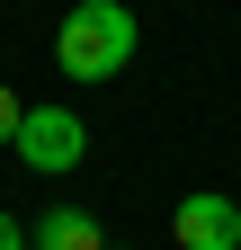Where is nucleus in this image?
Instances as JSON below:
<instances>
[{
	"mask_svg": "<svg viewBox=\"0 0 241 250\" xmlns=\"http://www.w3.org/2000/svg\"><path fill=\"white\" fill-rule=\"evenodd\" d=\"M134 45H143V27H134L125 0H80V9L54 27V72L80 81V89H99V81H116L134 62Z\"/></svg>",
	"mask_w": 241,
	"mask_h": 250,
	"instance_id": "f257e3e1",
	"label": "nucleus"
},
{
	"mask_svg": "<svg viewBox=\"0 0 241 250\" xmlns=\"http://www.w3.org/2000/svg\"><path fill=\"white\" fill-rule=\"evenodd\" d=\"M18 161L27 170H45V179H63V170H80L89 161V125L72 116V107H27V125H18Z\"/></svg>",
	"mask_w": 241,
	"mask_h": 250,
	"instance_id": "f03ea898",
	"label": "nucleus"
},
{
	"mask_svg": "<svg viewBox=\"0 0 241 250\" xmlns=\"http://www.w3.org/2000/svg\"><path fill=\"white\" fill-rule=\"evenodd\" d=\"M36 250H107V232H99L89 206H54L45 224H36Z\"/></svg>",
	"mask_w": 241,
	"mask_h": 250,
	"instance_id": "20e7f679",
	"label": "nucleus"
},
{
	"mask_svg": "<svg viewBox=\"0 0 241 250\" xmlns=\"http://www.w3.org/2000/svg\"><path fill=\"white\" fill-rule=\"evenodd\" d=\"M0 250H27V232H18V224H9V214H0Z\"/></svg>",
	"mask_w": 241,
	"mask_h": 250,
	"instance_id": "423d86ee",
	"label": "nucleus"
},
{
	"mask_svg": "<svg viewBox=\"0 0 241 250\" xmlns=\"http://www.w3.org/2000/svg\"><path fill=\"white\" fill-rule=\"evenodd\" d=\"M107 250H134V241H107Z\"/></svg>",
	"mask_w": 241,
	"mask_h": 250,
	"instance_id": "0eeeda50",
	"label": "nucleus"
},
{
	"mask_svg": "<svg viewBox=\"0 0 241 250\" xmlns=\"http://www.w3.org/2000/svg\"><path fill=\"white\" fill-rule=\"evenodd\" d=\"M170 241L179 250H241V206L223 197V188H197V197H179Z\"/></svg>",
	"mask_w": 241,
	"mask_h": 250,
	"instance_id": "7ed1b4c3",
	"label": "nucleus"
},
{
	"mask_svg": "<svg viewBox=\"0 0 241 250\" xmlns=\"http://www.w3.org/2000/svg\"><path fill=\"white\" fill-rule=\"evenodd\" d=\"M18 125H27V107H18V89L0 81V143H18Z\"/></svg>",
	"mask_w": 241,
	"mask_h": 250,
	"instance_id": "39448f33",
	"label": "nucleus"
}]
</instances>
